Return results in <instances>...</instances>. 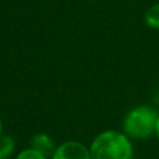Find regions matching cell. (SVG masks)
Returning a JSON list of instances; mask_svg holds the SVG:
<instances>
[{"mask_svg":"<svg viewBox=\"0 0 159 159\" xmlns=\"http://www.w3.org/2000/svg\"><path fill=\"white\" fill-rule=\"evenodd\" d=\"M132 142L125 132L106 129L90 144L92 159H132Z\"/></svg>","mask_w":159,"mask_h":159,"instance_id":"obj_1","label":"cell"},{"mask_svg":"<svg viewBox=\"0 0 159 159\" xmlns=\"http://www.w3.org/2000/svg\"><path fill=\"white\" fill-rule=\"evenodd\" d=\"M158 113L149 106L131 108L123 120V129L131 139H145L155 134Z\"/></svg>","mask_w":159,"mask_h":159,"instance_id":"obj_2","label":"cell"},{"mask_svg":"<svg viewBox=\"0 0 159 159\" xmlns=\"http://www.w3.org/2000/svg\"><path fill=\"white\" fill-rule=\"evenodd\" d=\"M51 159H92L90 148L79 141H66L58 145Z\"/></svg>","mask_w":159,"mask_h":159,"instance_id":"obj_3","label":"cell"},{"mask_svg":"<svg viewBox=\"0 0 159 159\" xmlns=\"http://www.w3.org/2000/svg\"><path fill=\"white\" fill-rule=\"evenodd\" d=\"M31 147L35 148L37 151L42 152L47 156H52L54 151L57 149V145H55L54 139H52L48 134H44V132L33 135V138H31Z\"/></svg>","mask_w":159,"mask_h":159,"instance_id":"obj_4","label":"cell"},{"mask_svg":"<svg viewBox=\"0 0 159 159\" xmlns=\"http://www.w3.org/2000/svg\"><path fill=\"white\" fill-rule=\"evenodd\" d=\"M16 151V141L10 135H0V159H9Z\"/></svg>","mask_w":159,"mask_h":159,"instance_id":"obj_5","label":"cell"},{"mask_svg":"<svg viewBox=\"0 0 159 159\" xmlns=\"http://www.w3.org/2000/svg\"><path fill=\"white\" fill-rule=\"evenodd\" d=\"M145 24L152 30H159V3L152 4L145 13Z\"/></svg>","mask_w":159,"mask_h":159,"instance_id":"obj_6","label":"cell"},{"mask_svg":"<svg viewBox=\"0 0 159 159\" xmlns=\"http://www.w3.org/2000/svg\"><path fill=\"white\" fill-rule=\"evenodd\" d=\"M16 159H48V156L44 155L42 152L37 151L35 148L30 147V148H25V149L20 151L16 156Z\"/></svg>","mask_w":159,"mask_h":159,"instance_id":"obj_7","label":"cell"},{"mask_svg":"<svg viewBox=\"0 0 159 159\" xmlns=\"http://www.w3.org/2000/svg\"><path fill=\"white\" fill-rule=\"evenodd\" d=\"M155 135H156V138L159 139V116H158V120H156V125H155Z\"/></svg>","mask_w":159,"mask_h":159,"instance_id":"obj_8","label":"cell"},{"mask_svg":"<svg viewBox=\"0 0 159 159\" xmlns=\"http://www.w3.org/2000/svg\"><path fill=\"white\" fill-rule=\"evenodd\" d=\"M3 134V125H2V118H0V135Z\"/></svg>","mask_w":159,"mask_h":159,"instance_id":"obj_9","label":"cell"}]
</instances>
